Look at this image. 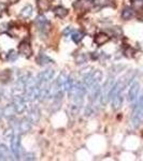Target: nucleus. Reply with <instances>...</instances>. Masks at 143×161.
Listing matches in <instances>:
<instances>
[{"label":"nucleus","mask_w":143,"mask_h":161,"mask_svg":"<svg viewBox=\"0 0 143 161\" xmlns=\"http://www.w3.org/2000/svg\"><path fill=\"white\" fill-rule=\"evenodd\" d=\"M50 7H51L50 0H38V8H39L40 11L42 12L49 11Z\"/></svg>","instance_id":"obj_18"},{"label":"nucleus","mask_w":143,"mask_h":161,"mask_svg":"<svg viewBox=\"0 0 143 161\" xmlns=\"http://www.w3.org/2000/svg\"><path fill=\"white\" fill-rule=\"evenodd\" d=\"M110 41V37H109L107 33H103V32H99L94 37V42L96 45L98 46H101L103 44H106L107 42Z\"/></svg>","instance_id":"obj_10"},{"label":"nucleus","mask_w":143,"mask_h":161,"mask_svg":"<svg viewBox=\"0 0 143 161\" xmlns=\"http://www.w3.org/2000/svg\"><path fill=\"white\" fill-rule=\"evenodd\" d=\"M13 104L15 105L16 112L18 114H22L26 110V102H25V97H22L21 95H14Z\"/></svg>","instance_id":"obj_7"},{"label":"nucleus","mask_w":143,"mask_h":161,"mask_svg":"<svg viewBox=\"0 0 143 161\" xmlns=\"http://www.w3.org/2000/svg\"><path fill=\"white\" fill-rule=\"evenodd\" d=\"M9 30V25L7 23H2L0 24V33H3V32H8Z\"/></svg>","instance_id":"obj_25"},{"label":"nucleus","mask_w":143,"mask_h":161,"mask_svg":"<svg viewBox=\"0 0 143 161\" xmlns=\"http://www.w3.org/2000/svg\"><path fill=\"white\" fill-rule=\"evenodd\" d=\"M35 25L37 27V30L40 32L41 36H45L49 33L50 29H51V23L47 21V18L44 15L40 14L36 17L35 20Z\"/></svg>","instance_id":"obj_4"},{"label":"nucleus","mask_w":143,"mask_h":161,"mask_svg":"<svg viewBox=\"0 0 143 161\" xmlns=\"http://www.w3.org/2000/svg\"><path fill=\"white\" fill-rule=\"evenodd\" d=\"M85 37V33L84 31L81 30H77V31H73V33L71 35V38H72V41L74 42L75 44L80 43V42L83 40V38Z\"/></svg>","instance_id":"obj_17"},{"label":"nucleus","mask_w":143,"mask_h":161,"mask_svg":"<svg viewBox=\"0 0 143 161\" xmlns=\"http://www.w3.org/2000/svg\"><path fill=\"white\" fill-rule=\"evenodd\" d=\"M134 16V11H132L131 8H125V9L122 11V18L125 21H128Z\"/></svg>","instance_id":"obj_20"},{"label":"nucleus","mask_w":143,"mask_h":161,"mask_svg":"<svg viewBox=\"0 0 143 161\" xmlns=\"http://www.w3.org/2000/svg\"><path fill=\"white\" fill-rule=\"evenodd\" d=\"M54 76H55V71L53 69H46L37 76V90L39 100L44 101L47 97H50L52 80Z\"/></svg>","instance_id":"obj_1"},{"label":"nucleus","mask_w":143,"mask_h":161,"mask_svg":"<svg viewBox=\"0 0 143 161\" xmlns=\"http://www.w3.org/2000/svg\"><path fill=\"white\" fill-rule=\"evenodd\" d=\"M139 92H140V84L138 82H134L131 85V87L129 88V92H128V101L129 102H134L138 98Z\"/></svg>","instance_id":"obj_9"},{"label":"nucleus","mask_w":143,"mask_h":161,"mask_svg":"<svg viewBox=\"0 0 143 161\" xmlns=\"http://www.w3.org/2000/svg\"><path fill=\"white\" fill-rule=\"evenodd\" d=\"M113 86H114V80H113V76H110L108 80H106L104 85L101 87V92H100V103L101 105H106L110 100V92L112 90Z\"/></svg>","instance_id":"obj_3"},{"label":"nucleus","mask_w":143,"mask_h":161,"mask_svg":"<svg viewBox=\"0 0 143 161\" xmlns=\"http://www.w3.org/2000/svg\"><path fill=\"white\" fill-rule=\"evenodd\" d=\"M72 33H73L72 28H71V27H67L64 30V32H62V35H64L65 37H67V36H70V35H72Z\"/></svg>","instance_id":"obj_27"},{"label":"nucleus","mask_w":143,"mask_h":161,"mask_svg":"<svg viewBox=\"0 0 143 161\" xmlns=\"http://www.w3.org/2000/svg\"><path fill=\"white\" fill-rule=\"evenodd\" d=\"M17 58H18V53H16V51L14 50H11L7 54V60L10 61V62H14V61H16Z\"/></svg>","instance_id":"obj_22"},{"label":"nucleus","mask_w":143,"mask_h":161,"mask_svg":"<svg viewBox=\"0 0 143 161\" xmlns=\"http://www.w3.org/2000/svg\"><path fill=\"white\" fill-rule=\"evenodd\" d=\"M2 113H3V116H6V117H13L14 115H15L17 112H16V109H15V105L12 103V104H9L7 105V107H5V109L2 110Z\"/></svg>","instance_id":"obj_15"},{"label":"nucleus","mask_w":143,"mask_h":161,"mask_svg":"<svg viewBox=\"0 0 143 161\" xmlns=\"http://www.w3.org/2000/svg\"><path fill=\"white\" fill-rule=\"evenodd\" d=\"M86 60H87V56L85 54H79L75 58V62L77 65H82V63L86 62Z\"/></svg>","instance_id":"obj_24"},{"label":"nucleus","mask_w":143,"mask_h":161,"mask_svg":"<svg viewBox=\"0 0 143 161\" xmlns=\"http://www.w3.org/2000/svg\"><path fill=\"white\" fill-rule=\"evenodd\" d=\"M92 3L90 2L89 0H77L74 3H73V8H74L77 11L80 12H86L92 8Z\"/></svg>","instance_id":"obj_8"},{"label":"nucleus","mask_w":143,"mask_h":161,"mask_svg":"<svg viewBox=\"0 0 143 161\" xmlns=\"http://www.w3.org/2000/svg\"><path fill=\"white\" fill-rule=\"evenodd\" d=\"M37 62L38 65L40 66H46V65H50V63H53V59L50 58L45 53L43 52H40V54L37 56Z\"/></svg>","instance_id":"obj_12"},{"label":"nucleus","mask_w":143,"mask_h":161,"mask_svg":"<svg viewBox=\"0 0 143 161\" xmlns=\"http://www.w3.org/2000/svg\"><path fill=\"white\" fill-rule=\"evenodd\" d=\"M143 122V95L140 97L138 103L134 105L131 115V124L134 128H138Z\"/></svg>","instance_id":"obj_2"},{"label":"nucleus","mask_w":143,"mask_h":161,"mask_svg":"<svg viewBox=\"0 0 143 161\" xmlns=\"http://www.w3.org/2000/svg\"><path fill=\"white\" fill-rule=\"evenodd\" d=\"M28 119L31 122V124H37L40 119V111L37 107H32L29 111Z\"/></svg>","instance_id":"obj_13"},{"label":"nucleus","mask_w":143,"mask_h":161,"mask_svg":"<svg viewBox=\"0 0 143 161\" xmlns=\"http://www.w3.org/2000/svg\"><path fill=\"white\" fill-rule=\"evenodd\" d=\"M2 115H3L2 111H1V110H0V119H1V117H2Z\"/></svg>","instance_id":"obj_28"},{"label":"nucleus","mask_w":143,"mask_h":161,"mask_svg":"<svg viewBox=\"0 0 143 161\" xmlns=\"http://www.w3.org/2000/svg\"><path fill=\"white\" fill-rule=\"evenodd\" d=\"M31 14H32V7L28 5V6H25V7L23 8L22 11H21V13H20V15L22 18H25V20H26V18L30 17Z\"/></svg>","instance_id":"obj_19"},{"label":"nucleus","mask_w":143,"mask_h":161,"mask_svg":"<svg viewBox=\"0 0 143 161\" xmlns=\"http://www.w3.org/2000/svg\"><path fill=\"white\" fill-rule=\"evenodd\" d=\"M24 159L25 160H35V155L32 152H25L24 154Z\"/></svg>","instance_id":"obj_26"},{"label":"nucleus","mask_w":143,"mask_h":161,"mask_svg":"<svg viewBox=\"0 0 143 161\" xmlns=\"http://www.w3.org/2000/svg\"><path fill=\"white\" fill-rule=\"evenodd\" d=\"M21 137L20 133H15L11 139V152L15 159H20L21 157Z\"/></svg>","instance_id":"obj_5"},{"label":"nucleus","mask_w":143,"mask_h":161,"mask_svg":"<svg viewBox=\"0 0 143 161\" xmlns=\"http://www.w3.org/2000/svg\"><path fill=\"white\" fill-rule=\"evenodd\" d=\"M18 129H20L21 133H27L30 131L31 129V122L27 118H23L22 120H20V124H18Z\"/></svg>","instance_id":"obj_11"},{"label":"nucleus","mask_w":143,"mask_h":161,"mask_svg":"<svg viewBox=\"0 0 143 161\" xmlns=\"http://www.w3.org/2000/svg\"><path fill=\"white\" fill-rule=\"evenodd\" d=\"M92 2L97 7H107L111 5V0H94Z\"/></svg>","instance_id":"obj_23"},{"label":"nucleus","mask_w":143,"mask_h":161,"mask_svg":"<svg viewBox=\"0 0 143 161\" xmlns=\"http://www.w3.org/2000/svg\"><path fill=\"white\" fill-rule=\"evenodd\" d=\"M11 157V152L7 146L5 144H0V160H10Z\"/></svg>","instance_id":"obj_14"},{"label":"nucleus","mask_w":143,"mask_h":161,"mask_svg":"<svg viewBox=\"0 0 143 161\" xmlns=\"http://www.w3.org/2000/svg\"><path fill=\"white\" fill-rule=\"evenodd\" d=\"M131 8L136 11H143V0H131Z\"/></svg>","instance_id":"obj_21"},{"label":"nucleus","mask_w":143,"mask_h":161,"mask_svg":"<svg viewBox=\"0 0 143 161\" xmlns=\"http://www.w3.org/2000/svg\"><path fill=\"white\" fill-rule=\"evenodd\" d=\"M53 12H54V14H55V16H57V17H59V18H65L69 13L68 10H67L66 8L62 7V6H57V7H55L53 10Z\"/></svg>","instance_id":"obj_16"},{"label":"nucleus","mask_w":143,"mask_h":161,"mask_svg":"<svg viewBox=\"0 0 143 161\" xmlns=\"http://www.w3.org/2000/svg\"><path fill=\"white\" fill-rule=\"evenodd\" d=\"M18 54H21L22 56L26 57V58H29L32 55V47H31L30 43L27 41H22L20 44H18Z\"/></svg>","instance_id":"obj_6"}]
</instances>
